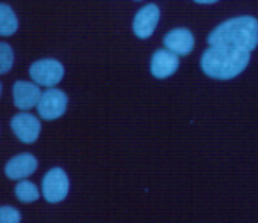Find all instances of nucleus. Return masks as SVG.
Returning a JSON list of instances; mask_svg holds the SVG:
<instances>
[{
  "mask_svg": "<svg viewBox=\"0 0 258 223\" xmlns=\"http://www.w3.org/2000/svg\"><path fill=\"white\" fill-rule=\"evenodd\" d=\"M247 50L230 46H211L200 57V68L207 76L216 80H232L249 64Z\"/></svg>",
  "mask_w": 258,
  "mask_h": 223,
  "instance_id": "1",
  "label": "nucleus"
},
{
  "mask_svg": "<svg viewBox=\"0 0 258 223\" xmlns=\"http://www.w3.org/2000/svg\"><path fill=\"white\" fill-rule=\"evenodd\" d=\"M211 46H230L253 51L258 46V20L253 16H237L226 20L209 34Z\"/></svg>",
  "mask_w": 258,
  "mask_h": 223,
  "instance_id": "2",
  "label": "nucleus"
},
{
  "mask_svg": "<svg viewBox=\"0 0 258 223\" xmlns=\"http://www.w3.org/2000/svg\"><path fill=\"white\" fill-rule=\"evenodd\" d=\"M68 94L57 87H46L44 92H41V97L37 101V116L43 121H57L68 110Z\"/></svg>",
  "mask_w": 258,
  "mask_h": 223,
  "instance_id": "3",
  "label": "nucleus"
},
{
  "mask_svg": "<svg viewBox=\"0 0 258 223\" xmlns=\"http://www.w3.org/2000/svg\"><path fill=\"white\" fill-rule=\"evenodd\" d=\"M64 66L57 59H39L29 68L30 80L39 87H57L64 78Z\"/></svg>",
  "mask_w": 258,
  "mask_h": 223,
  "instance_id": "4",
  "label": "nucleus"
},
{
  "mask_svg": "<svg viewBox=\"0 0 258 223\" xmlns=\"http://www.w3.org/2000/svg\"><path fill=\"white\" fill-rule=\"evenodd\" d=\"M69 193V177L64 169L60 166H53L50 169L43 177L41 183V195L48 204H58V202L66 200Z\"/></svg>",
  "mask_w": 258,
  "mask_h": 223,
  "instance_id": "5",
  "label": "nucleus"
},
{
  "mask_svg": "<svg viewBox=\"0 0 258 223\" xmlns=\"http://www.w3.org/2000/svg\"><path fill=\"white\" fill-rule=\"evenodd\" d=\"M9 126H11L13 135H15L22 144H27V145L37 142V138H39V135H41V130H43V128H41L39 117L32 116L29 112H18L16 116H13Z\"/></svg>",
  "mask_w": 258,
  "mask_h": 223,
  "instance_id": "6",
  "label": "nucleus"
},
{
  "mask_svg": "<svg viewBox=\"0 0 258 223\" xmlns=\"http://www.w3.org/2000/svg\"><path fill=\"white\" fill-rule=\"evenodd\" d=\"M37 166H39V161L32 152H20L8 159V163L4 165V174L11 181L29 179L30 176L36 174Z\"/></svg>",
  "mask_w": 258,
  "mask_h": 223,
  "instance_id": "7",
  "label": "nucleus"
},
{
  "mask_svg": "<svg viewBox=\"0 0 258 223\" xmlns=\"http://www.w3.org/2000/svg\"><path fill=\"white\" fill-rule=\"evenodd\" d=\"M41 97V87L27 80H16L13 83V103L20 112H29L36 108Z\"/></svg>",
  "mask_w": 258,
  "mask_h": 223,
  "instance_id": "8",
  "label": "nucleus"
},
{
  "mask_svg": "<svg viewBox=\"0 0 258 223\" xmlns=\"http://www.w3.org/2000/svg\"><path fill=\"white\" fill-rule=\"evenodd\" d=\"M159 18H161V13H159V8L156 4H147L145 8H142L133 20L135 36L140 37V39L151 37L154 34L156 27H158Z\"/></svg>",
  "mask_w": 258,
  "mask_h": 223,
  "instance_id": "9",
  "label": "nucleus"
},
{
  "mask_svg": "<svg viewBox=\"0 0 258 223\" xmlns=\"http://www.w3.org/2000/svg\"><path fill=\"white\" fill-rule=\"evenodd\" d=\"M179 69V55L170 50H158L152 55L151 61V73L156 78L163 80L172 76Z\"/></svg>",
  "mask_w": 258,
  "mask_h": 223,
  "instance_id": "10",
  "label": "nucleus"
},
{
  "mask_svg": "<svg viewBox=\"0 0 258 223\" xmlns=\"http://www.w3.org/2000/svg\"><path fill=\"white\" fill-rule=\"evenodd\" d=\"M163 43H165L166 50L173 51V53L189 55L195 48V36L191 34V30L180 27V29L170 30L163 39Z\"/></svg>",
  "mask_w": 258,
  "mask_h": 223,
  "instance_id": "11",
  "label": "nucleus"
},
{
  "mask_svg": "<svg viewBox=\"0 0 258 223\" xmlns=\"http://www.w3.org/2000/svg\"><path fill=\"white\" fill-rule=\"evenodd\" d=\"M20 20L15 9L6 2H0V37H11L18 32Z\"/></svg>",
  "mask_w": 258,
  "mask_h": 223,
  "instance_id": "12",
  "label": "nucleus"
},
{
  "mask_svg": "<svg viewBox=\"0 0 258 223\" xmlns=\"http://www.w3.org/2000/svg\"><path fill=\"white\" fill-rule=\"evenodd\" d=\"M15 197L18 198L22 204H34V202L39 200L41 191L36 183H32V181H29V179H20V181H16Z\"/></svg>",
  "mask_w": 258,
  "mask_h": 223,
  "instance_id": "13",
  "label": "nucleus"
},
{
  "mask_svg": "<svg viewBox=\"0 0 258 223\" xmlns=\"http://www.w3.org/2000/svg\"><path fill=\"white\" fill-rule=\"evenodd\" d=\"M15 66V50L9 43L0 41V76L9 75Z\"/></svg>",
  "mask_w": 258,
  "mask_h": 223,
  "instance_id": "14",
  "label": "nucleus"
},
{
  "mask_svg": "<svg viewBox=\"0 0 258 223\" xmlns=\"http://www.w3.org/2000/svg\"><path fill=\"white\" fill-rule=\"evenodd\" d=\"M22 212L13 205H0V223H20Z\"/></svg>",
  "mask_w": 258,
  "mask_h": 223,
  "instance_id": "15",
  "label": "nucleus"
},
{
  "mask_svg": "<svg viewBox=\"0 0 258 223\" xmlns=\"http://www.w3.org/2000/svg\"><path fill=\"white\" fill-rule=\"evenodd\" d=\"M193 2H197V4H216L218 0H193Z\"/></svg>",
  "mask_w": 258,
  "mask_h": 223,
  "instance_id": "16",
  "label": "nucleus"
},
{
  "mask_svg": "<svg viewBox=\"0 0 258 223\" xmlns=\"http://www.w3.org/2000/svg\"><path fill=\"white\" fill-rule=\"evenodd\" d=\"M2 94H4V85H2V82H0V97H2Z\"/></svg>",
  "mask_w": 258,
  "mask_h": 223,
  "instance_id": "17",
  "label": "nucleus"
},
{
  "mask_svg": "<svg viewBox=\"0 0 258 223\" xmlns=\"http://www.w3.org/2000/svg\"><path fill=\"white\" fill-rule=\"evenodd\" d=\"M137 2H140V0H137Z\"/></svg>",
  "mask_w": 258,
  "mask_h": 223,
  "instance_id": "18",
  "label": "nucleus"
}]
</instances>
